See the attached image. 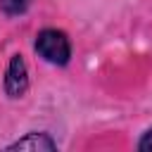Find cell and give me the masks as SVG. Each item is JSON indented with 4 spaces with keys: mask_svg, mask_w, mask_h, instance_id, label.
<instances>
[{
    "mask_svg": "<svg viewBox=\"0 0 152 152\" xmlns=\"http://www.w3.org/2000/svg\"><path fill=\"white\" fill-rule=\"evenodd\" d=\"M33 48L48 64H55V66H64L71 59V43L66 38V33L59 28H43L36 36Z\"/></svg>",
    "mask_w": 152,
    "mask_h": 152,
    "instance_id": "obj_1",
    "label": "cell"
},
{
    "mask_svg": "<svg viewBox=\"0 0 152 152\" xmlns=\"http://www.w3.org/2000/svg\"><path fill=\"white\" fill-rule=\"evenodd\" d=\"M28 88V71L21 55H12L7 74H5V93L10 97H21Z\"/></svg>",
    "mask_w": 152,
    "mask_h": 152,
    "instance_id": "obj_2",
    "label": "cell"
},
{
    "mask_svg": "<svg viewBox=\"0 0 152 152\" xmlns=\"http://www.w3.org/2000/svg\"><path fill=\"white\" fill-rule=\"evenodd\" d=\"M7 150H57V142L48 133H28L17 142L7 145Z\"/></svg>",
    "mask_w": 152,
    "mask_h": 152,
    "instance_id": "obj_3",
    "label": "cell"
},
{
    "mask_svg": "<svg viewBox=\"0 0 152 152\" xmlns=\"http://www.w3.org/2000/svg\"><path fill=\"white\" fill-rule=\"evenodd\" d=\"M31 0H0V10L7 14V17H17V14H24L28 10Z\"/></svg>",
    "mask_w": 152,
    "mask_h": 152,
    "instance_id": "obj_4",
    "label": "cell"
},
{
    "mask_svg": "<svg viewBox=\"0 0 152 152\" xmlns=\"http://www.w3.org/2000/svg\"><path fill=\"white\" fill-rule=\"evenodd\" d=\"M138 150H142V152H150L152 150V128L142 133V138L138 140Z\"/></svg>",
    "mask_w": 152,
    "mask_h": 152,
    "instance_id": "obj_5",
    "label": "cell"
}]
</instances>
